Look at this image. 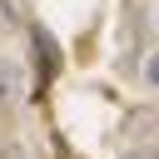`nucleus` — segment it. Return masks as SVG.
Instances as JSON below:
<instances>
[{"instance_id":"nucleus-6","label":"nucleus","mask_w":159,"mask_h":159,"mask_svg":"<svg viewBox=\"0 0 159 159\" xmlns=\"http://www.w3.org/2000/svg\"><path fill=\"white\" fill-rule=\"evenodd\" d=\"M0 15H10V0H0Z\"/></svg>"},{"instance_id":"nucleus-1","label":"nucleus","mask_w":159,"mask_h":159,"mask_svg":"<svg viewBox=\"0 0 159 159\" xmlns=\"http://www.w3.org/2000/svg\"><path fill=\"white\" fill-rule=\"evenodd\" d=\"M30 40H35V65H40V84H50L55 80V70H60V55H55V35L50 30H30Z\"/></svg>"},{"instance_id":"nucleus-4","label":"nucleus","mask_w":159,"mask_h":159,"mask_svg":"<svg viewBox=\"0 0 159 159\" xmlns=\"http://www.w3.org/2000/svg\"><path fill=\"white\" fill-rule=\"evenodd\" d=\"M144 75H149V84H159V55H154V60L144 65Z\"/></svg>"},{"instance_id":"nucleus-3","label":"nucleus","mask_w":159,"mask_h":159,"mask_svg":"<svg viewBox=\"0 0 159 159\" xmlns=\"http://www.w3.org/2000/svg\"><path fill=\"white\" fill-rule=\"evenodd\" d=\"M0 159H30V149H20V144H5V149H0Z\"/></svg>"},{"instance_id":"nucleus-5","label":"nucleus","mask_w":159,"mask_h":159,"mask_svg":"<svg viewBox=\"0 0 159 159\" xmlns=\"http://www.w3.org/2000/svg\"><path fill=\"white\" fill-rule=\"evenodd\" d=\"M124 159H159L154 149H134V154H124Z\"/></svg>"},{"instance_id":"nucleus-2","label":"nucleus","mask_w":159,"mask_h":159,"mask_svg":"<svg viewBox=\"0 0 159 159\" xmlns=\"http://www.w3.org/2000/svg\"><path fill=\"white\" fill-rule=\"evenodd\" d=\"M15 94H20V70H15L10 60H0V109H5Z\"/></svg>"}]
</instances>
